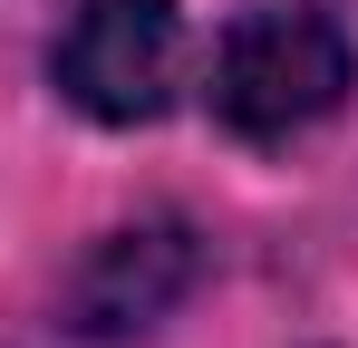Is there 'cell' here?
<instances>
[{"label": "cell", "instance_id": "1", "mask_svg": "<svg viewBox=\"0 0 358 348\" xmlns=\"http://www.w3.org/2000/svg\"><path fill=\"white\" fill-rule=\"evenodd\" d=\"M349 97V39L329 10H300V0H262L242 10L213 49V116L252 136V145H281L300 126Z\"/></svg>", "mask_w": 358, "mask_h": 348}, {"label": "cell", "instance_id": "2", "mask_svg": "<svg viewBox=\"0 0 358 348\" xmlns=\"http://www.w3.org/2000/svg\"><path fill=\"white\" fill-rule=\"evenodd\" d=\"M59 97L97 126H145V116L175 107L184 87V20L175 0H87L59 29V58H49Z\"/></svg>", "mask_w": 358, "mask_h": 348}, {"label": "cell", "instance_id": "3", "mask_svg": "<svg viewBox=\"0 0 358 348\" xmlns=\"http://www.w3.org/2000/svg\"><path fill=\"white\" fill-rule=\"evenodd\" d=\"M194 290V232L184 223H136V232H107L78 281H68V329L78 339H126V329H155Z\"/></svg>", "mask_w": 358, "mask_h": 348}]
</instances>
